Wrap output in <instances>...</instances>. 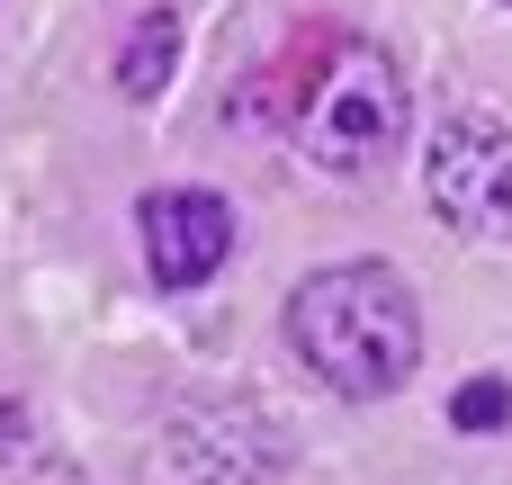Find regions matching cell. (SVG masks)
Segmentation results:
<instances>
[{
  "label": "cell",
  "instance_id": "277c9868",
  "mask_svg": "<svg viewBox=\"0 0 512 485\" xmlns=\"http://www.w3.org/2000/svg\"><path fill=\"white\" fill-rule=\"evenodd\" d=\"M171 468L180 485H270L288 468V423L261 396H216L171 423Z\"/></svg>",
  "mask_w": 512,
  "mask_h": 485
},
{
  "label": "cell",
  "instance_id": "6da1fadb",
  "mask_svg": "<svg viewBox=\"0 0 512 485\" xmlns=\"http://www.w3.org/2000/svg\"><path fill=\"white\" fill-rule=\"evenodd\" d=\"M288 342L333 396H396L423 360V315L387 261H333L288 297Z\"/></svg>",
  "mask_w": 512,
  "mask_h": 485
},
{
  "label": "cell",
  "instance_id": "7a4b0ae2",
  "mask_svg": "<svg viewBox=\"0 0 512 485\" xmlns=\"http://www.w3.org/2000/svg\"><path fill=\"white\" fill-rule=\"evenodd\" d=\"M297 135H306V153H315L324 171H369V162H387L396 135H405V81H396V63H387L378 45L333 54V72L306 90Z\"/></svg>",
  "mask_w": 512,
  "mask_h": 485
},
{
  "label": "cell",
  "instance_id": "52a82bcc",
  "mask_svg": "<svg viewBox=\"0 0 512 485\" xmlns=\"http://www.w3.org/2000/svg\"><path fill=\"white\" fill-rule=\"evenodd\" d=\"M504 414H512V387H504V378H468V387L450 396V423H459V432H495Z\"/></svg>",
  "mask_w": 512,
  "mask_h": 485
},
{
  "label": "cell",
  "instance_id": "3957f363",
  "mask_svg": "<svg viewBox=\"0 0 512 485\" xmlns=\"http://www.w3.org/2000/svg\"><path fill=\"white\" fill-rule=\"evenodd\" d=\"M423 198L450 234L468 243H512V135L495 117L459 108L423 144Z\"/></svg>",
  "mask_w": 512,
  "mask_h": 485
},
{
  "label": "cell",
  "instance_id": "5b68a950",
  "mask_svg": "<svg viewBox=\"0 0 512 485\" xmlns=\"http://www.w3.org/2000/svg\"><path fill=\"white\" fill-rule=\"evenodd\" d=\"M135 225H144V261H153L162 288H198L234 252V207L216 189H153L135 207Z\"/></svg>",
  "mask_w": 512,
  "mask_h": 485
},
{
  "label": "cell",
  "instance_id": "ba28073f",
  "mask_svg": "<svg viewBox=\"0 0 512 485\" xmlns=\"http://www.w3.org/2000/svg\"><path fill=\"white\" fill-rule=\"evenodd\" d=\"M18 485H81V477H72V468H27Z\"/></svg>",
  "mask_w": 512,
  "mask_h": 485
},
{
  "label": "cell",
  "instance_id": "8992f818",
  "mask_svg": "<svg viewBox=\"0 0 512 485\" xmlns=\"http://www.w3.org/2000/svg\"><path fill=\"white\" fill-rule=\"evenodd\" d=\"M171 63H180V18H171V9H153V18L135 27V45H126V63H117V81H126V99H153V90L171 81Z\"/></svg>",
  "mask_w": 512,
  "mask_h": 485
}]
</instances>
